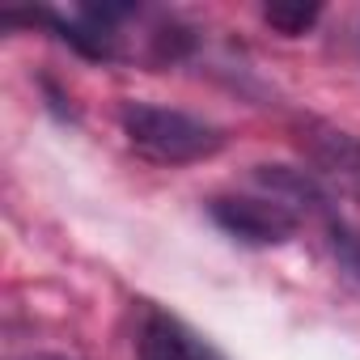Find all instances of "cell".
I'll return each instance as SVG.
<instances>
[{
  "mask_svg": "<svg viewBox=\"0 0 360 360\" xmlns=\"http://www.w3.org/2000/svg\"><path fill=\"white\" fill-rule=\"evenodd\" d=\"M119 127L127 144L157 165H191L225 148V131L217 123L187 115L178 106H157V102H136V98L119 106Z\"/></svg>",
  "mask_w": 360,
  "mask_h": 360,
  "instance_id": "1",
  "label": "cell"
},
{
  "mask_svg": "<svg viewBox=\"0 0 360 360\" xmlns=\"http://www.w3.org/2000/svg\"><path fill=\"white\" fill-rule=\"evenodd\" d=\"M292 136L301 157L314 165L322 183H330L339 195L360 204V136L326 119H297Z\"/></svg>",
  "mask_w": 360,
  "mask_h": 360,
  "instance_id": "2",
  "label": "cell"
},
{
  "mask_svg": "<svg viewBox=\"0 0 360 360\" xmlns=\"http://www.w3.org/2000/svg\"><path fill=\"white\" fill-rule=\"evenodd\" d=\"M208 217L242 246H280L301 229V217L267 195H217L208 200Z\"/></svg>",
  "mask_w": 360,
  "mask_h": 360,
  "instance_id": "3",
  "label": "cell"
},
{
  "mask_svg": "<svg viewBox=\"0 0 360 360\" xmlns=\"http://www.w3.org/2000/svg\"><path fill=\"white\" fill-rule=\"evenodd\" d=\"M250 178H255V187L267 195V200H276V204H284L292 217H330V200H326V191H322V178L314 174V169H292V165H255L250 169Z\"/></svg>",
  "mask_w": 360,
  "mask_h": 360,
  "instance_id": "4",
  "label": "cell"
},
{
  "mask_svg": "<svg viewBox=\"0 0 360 360\" xmlns=\"http://www.w3.org/2000/svg\"><path fill=\"white\" fill-rule=\"evenodd\" d=\"M140 360H225V356L208 339H200L187 322L148 309L140 326Z\"/></svg>",
  "mask_w": 360,
  "mask_h": 360,
  "instance_id": "5",
  "label": "cell"
},
{
  "mask_svg": "<svg viewBox=\"0 0 360 360\" xmlns=\"http://www.w3.org/2000/svg\"><path fill=\"white\" fill-rule=\"evenodd\" d=\"M318 5H305V0H276V5H263V22L276 30V34H284V39H297V34H305L314 22H318Z\"/></svg>",
  "mask_w": 360,
  "mask_h": 360,
  "instance_id": "6",
  "label": "cell"
},
{
  "mask_svg": "<svg viewBox=\"0 0 360 360\" xmlns=\"http://www.w3.org/2000/svg\"><path fill=\"white\" fill-rule=\"evenodd\" d=\"M326 233H330V250H335L339 267L352 271V276L360 280V233H356L352 225L335 221V217H326Z\"/></svg>",
  "mask_w": 360,
  "mask_h": 360,
  "instance_id": "7",
  "label": "cell"
}]
</instances>
